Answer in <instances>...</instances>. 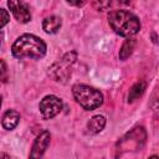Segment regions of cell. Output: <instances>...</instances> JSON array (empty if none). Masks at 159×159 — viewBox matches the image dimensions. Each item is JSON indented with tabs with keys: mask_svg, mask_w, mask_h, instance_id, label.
<instances>
[{
	"mask_svg": "<svg viewBox=\"0 0 159 159\" xmlns=\"http://www.w3.org/2000/svg\"><path fill=\"white\" fill-rule=\"evenodd\" d=\"M11 52L16 58L39 60L46 53V43L37 36L25 34L20 36L12 45Z\"/></svg>",
	"mask_w": 159,
	"mask_h": 159,
	"instance_id": "cell-1",
	"label": "cell"
},
{
	"mask_svg": "<svg viewBox=\"0 0 159 159\" xmlns=\"http://www.w3.org/2000/svg\"><path fill=\"white\" fill-rule=\"evenodd\" d=\"M108 22L112 30L119 36H132L140 30L139 19L125 10H114L108 14Z\"/></svg>",
	"mask_w": 159,
	"mask_h": 159,
	"instance_id": "cell-2",
	"label": "cell"
},
{
	"mask_svg": "<svg viewBox=\"0 0 159 159\" xmlns=\"http://www.w3.org/2000/svg\"><path fill=\"white\" fill-rule=\"evenodd\" d=\"M72 93L77 103H80L81 107H83L87 111H92L98 108L103 103V96L102 93L89 86L86 84H76L72 88Z\"/></svg>",
	"mask_w": 159,
	"mask_h": 159,
	"instance_id": "cell-3",
	"label": "cell"
},
{
	"mask_svg": "<svg viewBox=\"0 0 159 159\" xmlns=\"http://www.w3.org/2000/svg\"><path fill=\"white\" fill-rule=\"evenodd\" d=\"M145 139H147L145 129L143 127H135L119 139V142L117 143V150L119 153L138 150L144 145Z\"/></svg>",
	"mask_w": 159,
	"mask_h": 159,
	"instance_id": "cell-4",
	"label": "cell"
},
{
	"mask_svg": "<svg viewBox=\"0 0 159 159\" xmlns=\"http://www.w3.org/2000/svg\"><path fill=\"white\" fill-rule=\"evenodd\" d=\"M76 58H77L76 52H68V53H66V55L62 57V60H61L60 62L53 63V65L48 68V76H50L52 80L57 81V82L65 83V82L68 80L70 75H71L70 67H71V65L76 61Z\"/></svg>",
	"mask_w": 159,
	"mask_h": 159,
	"instance_id": "cell-5",
	"label": "cell"
},
{
	"mask_svg": "<svg viewBox=\"0 0 159 159\" xmlns=\"http://www.w3.org/2000/svg\"><path fill=\"white\" fill-rule=\"evenodd\" d=\"M39 108H40V112L42 114V117L45 119H50V118H53L55 116H57L61 109H62V102L58 97L56 96H46L41 99L40 104H39Z\"/></svg>",
	"mask_w": 159,
	"mask_h": 159,
	"instance_id": "cell-6",
	"label": "cell"
},
{
	"mask_svg": "<svg viewBox=\"0 0 159 159\" xmlns=\"http://www.w3.org/2000/svg\"><path fill=\"white\" fill-rule=\"evenodd\" d=\"M7 6L17 21H20V22L30 21V19H31L30 10L22 0H7Z\"/></svg>",
	"mask_w": 159,
	"mask_h": 159,
	"instance_id": "cell-7",
	"label": "cell"
},
{
	"mask_svg": "<svg viewBox=\"0 0 159 159\" xmlns=\"http://www.w3.org/2000/svg\"><path fill=\"white\" fill-rule=\"evenodd\" d=\"M50 139H51L50 132L43 130L42 133H40L37 135V138L35 139L34 144H32V149H31L30 157L31 158H40L45 153V150L47 149V147L50 144Z\"/></svg>",
	"mask_w": 159,
	"mask_h": 159,
	"instance_id": "cell-8",
	"label": "cell"
},
{
	"mask_svg": "<svg viewBox=\"0 0 159 159\" xmlns=\"http://www.w3.org/2000/svg\"><path fill=\"white\" fill-rule=\"evenodd\" d=\"M19 120H20V114L19 112L14 111V109H10L7 111L5 114H4V118H2V127L7 130H11L14 129L17 124H19Z\"/></svg>",
	"mask_w": 159,
	"mask_h": 159,
	"instance_id": "cell-9",
	"label": "cell"
},
{
	"mask_svg": "<svg viewBox=\"0 0 159 159\" xmlns=\"http://www.w3.org/2000/svg\"><path fill=\"white\" fill-rule=\"evenodd\" d=\"M104 125H106V118L98 114L89 119V122L87 123V129L91 134H97L104 128Z\"/></svg>",
	"mask_w": 159,
	"mask_h": 159,
	"instance_id": "cell-10",
	"label": "cell"
},
{
	"mask_svg": "<svg viewBox=\"0 0 159 159\" xmlns=\"http://www.w3.org/2000/svg\"><path fill=\"white\" fill-rule=\"evenodd\" d=\"M61 27V19L57 16H48L42 22V29L47 34H55Z\"/></svg>",
	"mask_w": 159,
	"mask_h": 159,
	"instance_id": "cell-11",
	"label": "cell"
},
{
	"mask_svg": "<svg viewBox=\"0 0 159 159\" xmlns=\"http://www.w3.org/2000/svg\"><path fill=\"white\" fill-rule=\"evenodd\" d=\"M145 89V82L144 81H138L135 82L132 88L129 89V93H128V102H134L135 99H138L143 92Z\"/></svg>",
	"mask_w": 159,
	"mask_h": 159,
	"instance_id": "cell-12",
	"label": "cell"
},
{
	"mask_svg": "<svg viewBox=\"0 0 159 159\" xmlns=\"http://www.w3.org/2000/svg\"><path fill=\"white\" fill-rule=\"evenodd\" d=\"M134 45H135V41L133 39H127L123 42V45L119 50V58L120 60H127L132 55V52L134 50Z\"/></svg>",
	"mask_w": 159,
	"mask_h": 159,
	"instance_id": "cell-13",
	"label": "cell"
},
{
	"mask_svg": "<svg viewBox=\"0 0 159 159\" xmlns=\"http://www.w3.org/2000/svg\"><path fill=\"white\" fill-rule=\"evenodd\" d=\"M9 80V70H7V65L4 60H0V82L5 83Z\"/></svg>",
	"mask_w": 159,
	"mask_h": 159,
	"instance_id": "cell-14",
	"label": "cell"
},
{
	"mask_svg": "<svg viewBox=\"0 0 159 159\" xmlns=\"http://www.w3.org/2000/svg\"><path fill=\"white\" fill-rule=\"evenodd\" d=\"M112 4V0H92V5L94 6V9L103 11L107 10Z\"/></svg>",
	"mask_w": 159,
	"mask_h": 159,
	"instance_id": "cell-15",
	"label": "cell"
},
{
	"mask_svg": "<svg viewBox=\"0 0 159 159\" xmlns=\"http://www.w3.org/2000/svg\"><path fill=\"white\" fill-rule=\"evenodd\" d=\"M10 21V15L5 9H0V29H2Z\"/></svg>",
	"mask_w": 159,
	"mask_h": 159,
	"instance_id": "cell-16",
	"label": "cell"
},
{
	"mask_svg": "<svg viewBox=\"0 0 159 159\" xmlns=\"http://www.w3.org/2000/svg\"><path fill=\"white\" fill-rule=\"evenodd\" d=\"M70 5H73V6H77V7H81L84 5L86 0H66Z\"/></svg>",
	"mask_w": 159,
	"mask_h": 159,
	"instance_id": "cell-17",
	"label": "cell"
},
{
	"mask_svg": "<svg viewBox=\"0 0 159 159\" xmlns=\"http://www.w3.org/2000/svg\"><path fill=\"white\" fill-rule=\"evenodd\" d=\"M2 37H4V35H2V32L0 31V46H1V42H2Z\"/></svg>",
	"mask_w": 159,
	"mask_h": 159,
	"instance_id": "cell-18",
	"label": "cell"
},
{
	"mask_svg": "<svg viewBox=\"0 0 159 159\" xmlns=\"http://www.w3.org/2000/svg\"><path fill=\"white\" fill-rule=\"evenodd\" d=\"M119 2H122V4H127V2H129L130 0H118Z\"/></svg>",
	"mask_w": 159,
	"mask_h": 159,
	"instance_id": "cell-19",
	"label": "cell"
},
{
	"mask_svg": "<svg viewBox=\"0 0 159 159\" xmlns=\"http://www.w3.org/2000/svg\"><path fill=\"white\" fill-rule=\"evenodd\" d=\"M1 103H2V97L0 96V107H1Z\"/></svg>",
	"mask_w": 159,
	"mask_h": 159,
	"instance_id": "cell-20",
	"label": "cell"
}]
</instances>
